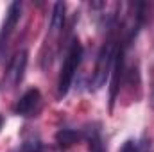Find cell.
I'll return each instance as SVG.
<instances>
[{
  "mask_svg": "<svg viewBox=\"0 0 154 152\" xmlns=\"http://www.w3.org/2000/svg\"><path fill=\"white\" fill-rule=\"evenodd\" d=\"M81 57H82V47L79 41H72L68 52H66V57L63 61V66H61V72H59V79H57V97L63 99L72 82H74V77H75V72L81 65Z\"/></svg>",
  "mask_w": 154,
  "mask_h": 152,
  "instance_id": "cell-1",
  "label": "cell"
},
{
  "mask_svg": "<svg viewBox=\"0 0 154 152\" xmlns=\"http://www.w3.org/2000/svg\"><path fill=\"white\" fill-rule=\"evenodd\" d=\"M115 52H116V45L115 41L109 38L104 47L100 48L99 52V57H97V65H95V72H93V79H91V84L95 90L102 88L109 77V72L113 68V59H115Z\"/></svg>",
  "mask_w": 154,
  "mask_h": 152,
  "instance_id": "cell-2",
  "label": "cell"
},
{
  "mask_svg": "<svg viewBox=\"0 0 154 152\" xmlns=\"http://www.w3.org/2000/svg\"><path fill=\"white\" fill-rule=\"evenodd\" d=\"M20 16H22V4L20 2H13L9 5V9H7L5 20L2 23V29H0V54H2L4 47L7 45V41L11 38V34H13V31H14Z\"/></svg>",
  "mask_w": 154,
  "mask_h": 152,
  "instance_id": "cell-3",
  "label": "cell"
},
{
  "mask_svg": "<svg viewBox=\"0 0 154 152\" xmlns=\"http://www.w3.org/2000/svg\"><path fill=\"white\" fill-rule=\"evenodd\" d=\"M25 65H27V52L22 50V52H18V54L14 56V59L9 63V68H7V72H5V81H7L9 88L16 86V84L22 81L23 72H25Z\"/></svg>",
  "mask_w": 154,
  "mask_h": 152,
  "instance_id": "cell-4",
  "label": "cell"
},
{
  "mask_svg": "<svg viewBox=\"0 0 154 152\" xmlns=\"http://www.w3.org/2000/svg\"><path fill=\"white\" fill-rule=\"evenodd\" d=\"M39 91L34 88V90H29V91H25L23 95H22V99L14 104V113L16 114H22V116H31V114L36 111V108H38L39 104Z\"/></svg>",
  "mask_w": 154,
  "mask_h": 152,
  "instance_id": "cell-5",
  "label": "cell"
},
{
  "mask_svg": "<svg viewBox=\"0 0 154 152\" xmlns=\"http://www.w3.org/2000/svg\"><path fill=\"white\" fill-rule=\"evenodd\" d=\"M65 11H66L65 2H56L54 4L52 16H50V31H52V34H57L63 29V25H65Z\"/></svg>",
  "mask_w": 154,
  "mask_h": 152,
  "instance_id": "cell-6",
  "label": "cell"
},
{
  "mask_svg": "<svg viewBox=\"0 0 154 152\" xmlns=\"http://www.w3.org/2000/svg\"><path fill=\"white\" fill-rule=\"evenodd\" d=\"M79 132L74 131V129H61L57 134H56V141L61 145V147H70L79 141Z\"/></svg>",
  "mask_w": 154,
  "mask_h": 152,
  "instance_id": "cell-7",
  "label": "cell"
},
{
  "mask_svg": "<svg viewBox=\"0 0 154 152\" xmlns=\"http://www.w3.org/2000/svg\"><path fill=\"white\" fill-rule=\"evenodd\" d=\"M90 152H104V145L102 140L95 134L93 138H90Z\"/></svg>",
  "mask_w": 154,
  "mask_h": 152,
  "instance_id": "cell-8",
  "label": "cell"
},
{
  "mask_svg": "<svg viewBox=\"0 0 154 152\" xmlns=\"http://www.w3.org/2000/svg\"><path fill=\"white\" fill-rule=\"evenodd\" d=\"M120 152H138V149H136V145H134V141H125L124 143V147H122V150Z\"/></svg>",
  "mask_w": 154,
  "mask_h": 152,
  "instance_id": "cell-9",
  "label": "cell"
},
{
  "mask_svg": "<svg viewBox=\"0 0 154 152\" xmlns=\"http://www.w3.org/2000/svg\"><path fill=\"white\" fill-rule=\"evenodd\" d=\"M0 123H2V118H0Z\"/></svg>",
  "mask_w": 154,
  "mask_h": 152,
  "instance_id": "cell-10",
  "label": "cell"
}]
</instances>
